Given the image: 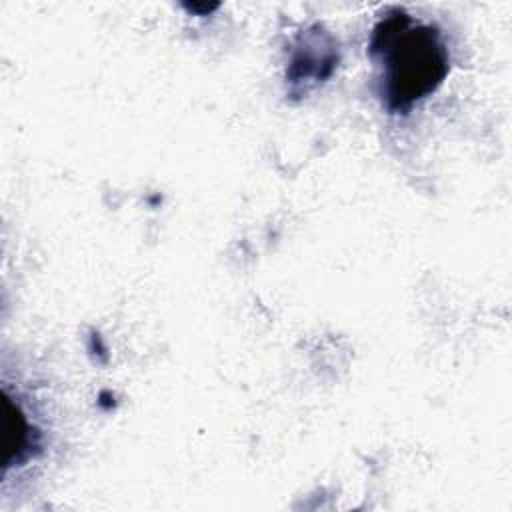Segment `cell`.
Listing matches in <instances>:
<instances>
[{
  "instance_id": "cell-2",
  "label": "cell",
  "mask_w": 512,
  "mask_h": 512,
  "mask_svg": "<svg viewBox=\"0 0 512 512\" xmlns=\"http://www.w3.org/2000/svg\"><path fill=\"white\" fill-rule=\"evenodd\" d=\"M340 60L338 42L320 24L306 26L292 42L286 66L288 94L302 98L326 82Z\"/></svg>"
},
{
  "instance_id": "cell-1",
  "label": "cell",
  "mask_w": 512,
  "mask_h": 512,
  "mask_svg": "<svg viewBox=\"0 0 512 512\" xmlns=\"http://www.w3.org/2000/svg\"><path fill=\"white\" fill-rule=\"evenodd\" d=\"M368 56L378 68L376 92L388 114H410L450 72L448 44L434 24L402 8L388 10L372 28Z\"/></svg>"
}]
</instances>
